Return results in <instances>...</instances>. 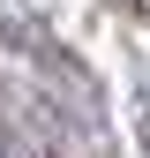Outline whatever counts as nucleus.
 Masks as SVG:
<instances>
[{"instance_id":"1","label":"nucleus","mask_w":150,"mask_h":158,"mask_svg":"<svg viewBox=\"0 0 150 158\" xmlns=\"http://www.w3.org/2000/svg\"><path fill=\"white\" fill-rule=\"evenodd\" d=\"M143 15H150V0H143Z\"/></svg>"}]
</instances>
